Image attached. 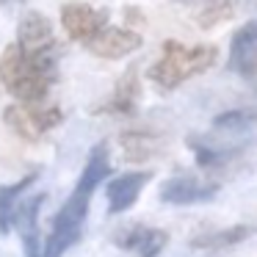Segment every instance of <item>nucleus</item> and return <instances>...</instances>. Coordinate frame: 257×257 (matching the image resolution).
<instances>
[{
	"label": "nucleus",
	"mask_w": 257,
	"mask_h": 257,
	"mask_svg": "<svg viewBox=\"0 0 257 257\" xmlns=\"http://www.w3.org/2000/svg\"><path fill=\"white\" fill-rule=\"evenodd\" d=\"M113 243L122 246L124 251H133L136 257H158L169 243V232L144 224H130L124 229H116Z\"/></svg>",
	"instance_id": "0eeeda50"
},
{
	"label": "nucleus",
	"mask_w": 257,
	"mask_h": 257,
	"mask_svg": "<svg viewBox=\"0 0 257 257\" xmlns=\"http://www.w3.org/2000/svg\"><path fill=\"white\" fill-rule=\"evenodd\" d=\"M218 194V185L210 180L194 177V174H177L161 185V199L169 205H196L207 202Z\"/></svg>",
	"instance_id": "423d86ee"
},
{
	"label": "nucleus",
	"mask_w": 257,
	"mask_h": 257,
	"mask_svg": "<svg viewBox=\"0 0 257 257\" xmlns=\"http://www.w3.org/2000/svg\"><path fill=\"white\" fill-rule=\"evenodd\" d=\"M111 174V158H108V144H97L86 158V166L80 172V180L75 185V191L67 196V202L61 205V210L53 218L50 235L45 243V257H64V251L72 249L80 240L83 232V221L89 216L91 194L102 180Z\"/></svg>",
	"instance_id": "f03ea898"
},
{
	"label": "nucleus",
	"mask_w": 257,
	"mask_h": 257,
	"mask_svg": "<svg viewBox=\"0 0 257 257\" xmlns=\"http://www.w3.org/2000/svg\"><path fill=\"white\" fill-rule=\"evenodd\" d=\"M36 177H39V172H31V174H25L23 180H17L14 185H3V188H0V232L3 235L12 229L14 210H17V205H20L23 191L28 188V185H34Z\"/></svg>",
	"instance_id": "ddd939ff"
},
{
	"label": "nucleus",
	"mask_w": 257,
	"mask_h": 257,
	"mask_svg": "<svg viewBox=\"0 0 257 257\" xmlns=\"http://www.w3.org/2000/svg\"><path fill=\"white\" fill-rule=\"evenodd\" d=\"M61 25L72 42L91 45L108 28V12L105 9H94L89 3H67L61 9Z\"/></svg>",
	"instance_id": "39448f33"
},
{
	"label": "nucleus",
	"mask_w": 257,
	"mask_h": 257,
	"mask_svg": "<svg viewBox=\"0 0 257 257\" xmlns=\"http://www.w3.org/2000/svg\"><path fill=\"white\" fill-rule=\"evenodd\" d=\"M152 172H124L119 177H113L105 185V196H108V213H124L127 207L136 205L141 188L150 183Z\"/></svg>",
	"instance_id": "9d476101"
},
{
	"label": "nucleus",
	"mask_w": 257,
	"mask_h": 257,
	"mask_svg": "<svg viewBox=\"0 0 257 257\" xmlns=\"http://www.w3.org/2000/svg\"><path fill=\"white\" fill-rule=\"evenodd\" d=\"M94 56L108 58V61H116V58H124L130 53H136L141 47V36L130 28H111L108 25L100 36H97L91 45H86Z\"/></svg>",
	"instance_id": "9b49d317"
},
{
	"label": "nucleus",
	"mask_w": 257,
	"mask_h": 257,
	"mask_svg": "<svg viewBox=\"0 0 257 257\" xmlns=\"http://www.w3.org/2000/svg\"><path fill=\"white\" fill-rule=\"evenodd\" d=\"M251 232H254V227L238 224V227H227V229H216V232L196 235V238H191V246H194V249H229V246L246 240Z\"/></svg>",
	"instance_id": "4468645a"
},
{
	"label": "nucleus",
	"mask_w": 257,
	"mask_h": 257,
	"mask_svg": "<svg viewBox=\"0 0 257 257\" xmlns=\"http://www.w3.org/2000/svg\"><path fill=\"white\" fill-rule=\"evenodd\" d=\"M58 80V45L34 47L12 42L0 56V83L20 102L39 105Z\"/></svg>",
	"instance_id": "f257e3e1"
},
{
	"label": "nucleus",
	"mask_w": 257,
	"mask_h": 257,
	"mask_svg": "<svg viewBox=\"0 0 257 257\" xmlns=\"http://www.w3.org/2000/svg\"><path fill=\"white\" fill-rule=\"evenodd\" d=\"M218 58V47L216 45H183L177 39L163 42L161 47V58L147 69V78L158 86L161 91H172L180 83H185L188 78L207 72Z\"/></svg>",
	"instance_id": "7ed1b4c3"
},
{
	"label": "nucleus",
	"mask_w": 257,
	"mask_h": 257,
	"mask_svg": "<svg viewBox=\"0 0 257 257\" xmlns=\"http://www.w3.org/2000/svg\"><path fill=\"white\" fill-rule=\"evenodd\" d=\"M229 69L243 78H257V20L243 23L229 45Z\"/></svg>",
	"instance_id": "6e6552de"
},
{
	"label": "nucleus",
	"mask_w": 257,
	"mask_h": 257,
	"mask_svg": "<svg viewBox=\"0 0 257 257\" xmlns=\"http://www.w3.org/2000/svg\"><path fill=\"white\" fill-rule=\"evenodd\" d=\"M139 100H141V83H139V69L130 67L127 72L119 78L116 89H113L111 100L102 102L97 108V113H116V116H130L136 113L139 108Z\"/></svg>",
	"instance_id": "f8f14e48"
},
{
	"label": "nucleus",
	"mask_w": 257,
	"mask_h": 257,
	"mask_svg": "<svg viewBox=\"0 0 257 257\" xmlns=\"http://www.w3.org/2000/svg\"><path fill=\"white\" fill-rule=\"evenodd\" d=\"M6 124L25 141H39L45 133H50L53 127H58L64 119L61 108L58 105H31V102H17V105H9L3 111Z\"/></svg>",
	"instance_id": "20e7f679"
},
{
	"label": "nucleus",
	"mask_w": 257,
	"mask_h": 257,
	"mask_svg": "<svg viewBox=\"0 0 257 257\" xmlns=\"http://www.w3.org/2000/svg\"><path fill=\"white\" fill-rule=\"evenodd\" d=\"M213 127L224 136H243L257 127V111L254 108H240V111H227L213 119Z\"/></svg>",
	"instance_id": "2eb2a0df"
},
{
	"label": "nucleus",
	"mask_w": 257,
	"mask_h": 257,
	"mask_svg": "<svg viewBox=\"0 0 257 257\" xmlns=\"http://www.w3.org/2000/svg\"><path fill=\"white\" fill-rule=\"evenodd\" d=\"M235 0H205L199 9V14H196V23H199L202 31H210L213 25H221L227 23L229 17L235 14Z\"/></svg>",
	"instance_id": "f3484780"
},
{
	"label": "nucleus",
	"mask_w": 257,
	"mask_h": 257,
	"mask_svg": "<svg viewBox=\"0 0 257 257\" xmlns=\"http://www.w3.org/2000/svg\"><path fill=\"white\" fill-rule=\"evenodd\" d=\"M158 150V141L150 133H139V130H130L122 136V155L130 163H144L147 158H152Z\"/></svg>",
	"instance_id": "dca6fc26"
},
{
	"label": "nucleus",
	"mask_w": 257,
	"mask_h": 257,
	"mask_svg": "<svg viewBox=\"0 0 257 257\" xmlns=\"http://www.w3.org/2000/svg\"><path fill=\"white\" fill-rule=\"evenodd\" d=\"M45 202V194H36L31 199L20 202L17 210H14V221L12 227L20 232L23 238V249H25V257H45L39 246V207Z\"/></svg>",
	"instance_id": "1a4fd4ad"
}]
</instances>
